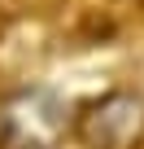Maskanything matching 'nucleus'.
Returning <instances> with one entry per match:
<instances>
[{"label":"nucleus","mask_w":144,"mask_h":149,"mask_svg":"<svg viewBox=\"0 0 144 149\" xmlns=\"http://www.w3.org/2000/svg\"><path fill=\"white\" fill-rule=\"evenodd\" d=\"M79 136L92 149H135L140 136H144V105H140V97L114 92V97L92 101L79 114Z\"/></svg>","instance_id":"1"},{"label":"nucleus","mask_w":144,"mask_h":149,"mask_svg":"<svg viewBox=\"0 0 144 149\" xmlns=\"http://www.w3.org/2000/svg\"><path fill=\"white\" fill-rule=\"evenodd\" d=\"M65 123L70 114L57 105V97H44V92H22L5 110V132L13 149H48L61 140Z\"/></svg>","instance_id":"2"}]
</instances>
